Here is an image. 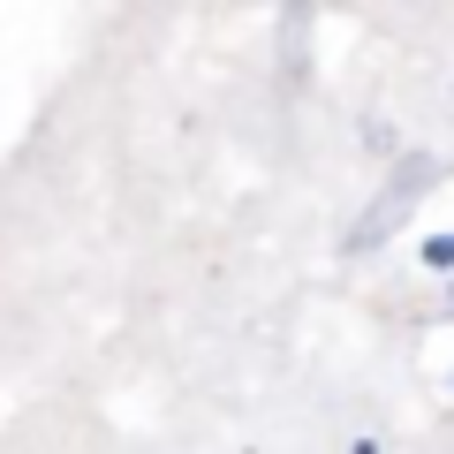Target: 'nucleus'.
Wrapping results in <instances>:
<instances>
[{
  "label": "nucleus",
  "instance_id": "obj_1",
  "mask_svg": "<svg viewBox=\"0 0 454 454\" xmlns=\"http://www.w3.org/2000/svg\"><path fill=\"white\" fill-rule=\"evenodd\" d=\"M424 265H454V235H432L424 243Z\"/></svg>",
  "mask_w": 454,
  "mask_h": 454
}]
</instances>
